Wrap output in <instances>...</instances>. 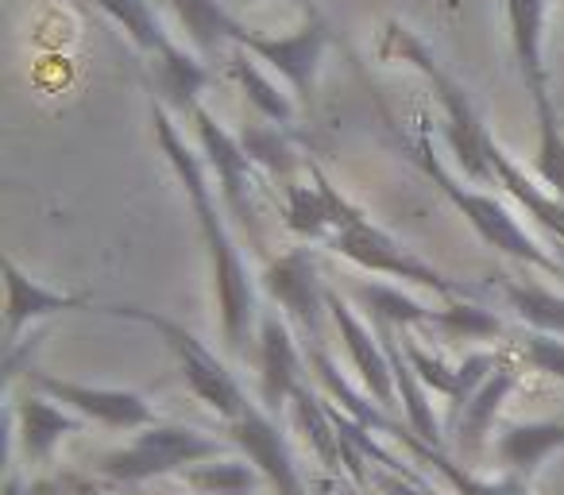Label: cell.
Segmentation results:
<instances>
[{
    "mask_svg": "<svg viewBox=\"0 0 564 495\" xmlns=\"http://www.w3.org/2000/svg\"><path fill=\"white\" fill-rule=\"evenodd\" d=\"M225 74L248 94V101L256 105L263 120H271V125H291L294 120V94H282V89L259 71L256 55L243 51L240 43H232V51L225 55Z\"/></svg>",
    "mask_w": 564,
    "mask_h": 495,
    "instance_id": "obj_21",
    "label": "cell"
},
{
    "mask_svg": "<svg viewBox=\"0 0 564 495\" xmlns=\"http://www.w3.org/2000/svg\"><path fill=\"white\" fill-rule=\"evenodd\" d=\"M236 140H240V148L248 151V159L259 171H267L271 179L294 182L291 174L299 166V151L291 148L286 136H279V128H271V120L267 125H243V132Z\"/></svg>",
    "mask_w": 564,
    "mask_h": 495,
    "instance_id": "obj_27",
    "label": "cell"
},
{
    "mask_svg": "<svg viewBox=\"0 0 564 495\" xmlns=\"http://www.w3.org/2000/svg\"><path fill=\"white\" fill-rule=\"evenodd\" d=\"M166 4L182 20L189 43L202 58H213L225 43H236V32L243 28L236 17H228L220 0H166Z\"/></svg>",
    "mask_w": 564,
    "mask_h": 495,
    "instance_id": "obj_22",
    "label": "cell"
},
{
    "mask_svg": "<svg viewBox=\"0 0 564 495\" xmlns=\"http://www.w3.org/2000/svg\"><path fill=\"white\" fill-rule=\"evenodd\" d=\"M259 372H263L259 402H263V410L279 415L286 399H294V391L302 387V353L294 345L291 322L274 310L259 314Z\"/></svg>",
    "mask_w": 564,
    "mask_h": 495,
    "instance_id": "obj_13",
    "label": "cell"
},
{
    "mask_svg": "<svg viewBox=\"0 0 564 495\" xmlns=\"http://www.w3.org/2000/svg\"><path fill=\"white\" fill-rule=\"evenodd\" d=\"M479 287H484V294H495L499 302H507L525 325H533V333L564 337V294L549 291V287L533 283V279H514L507 271H491Z\"/></svg>",
    "mask_w": 564,
    "mask_h": 495,
    "instance_id": "obj_16",
    "label": "cell"
},
{
    "mask_svg": "<svg viewBox=\"0 0 564 495\" xmlns=\"http://www.w3.org/2000/svg\"><path fill=\"white\" fill-rule=\"evenodd\" d=\"M236 43L243 51L259 58V63H271L274 71L286 78L291 94L299 101H306L314 94V82H317V66H322V55L329 47V24L317 9L306 12V24L299 28L294 35H263V32H251V28H240L236 32Z\"/></svg>",
    "mask_w": 564,
    "mask_h": 495,
    "instance_id": "obj_9",
    "label": "cell"
},
{
    "mask_svg": "<svg viewBox=\"0 0 564 495\" xmlns=\"http://www.w3.org/2000/svg\"><path fill=\"white\" fill-rule=\"evenodd\" d=\"M282 220L299 240H314V244H329L333 236V220H329V205H325L322 190L302 186V182H286V194H282Z\"/></svg>",
    "mask_w": 564,
    "mask_h": 495,
    "instance_id": "obj_25",
    "label": "cell"
},
{
    "mask_svg": "<svg viewBox=\"0 0 564 495\" xmlns=\"http://www.w3.org/2000/svg\"><path fill=\"white\" fill-rule=\"evenodd\" d=\"M109 314L112 318H132V322H143V325H151V330H159V337H163L166 345H171V353L178 356L182 376H186L189 391H194L205 407L217 410L225 422H236V418L248 410L251 399L240 387V379H236L232 372H228V364H220L217 356H213L209 348H205L202 341L186 330V325L171 322V318H163V314H151V310H140V306H112Z\"/></svg>",
    "mask_w": 564,
    "mask_h": 495,
    "instance_id": "obj_7",
    "label": "cell"
},
{
    "mask_svg": "<svg viewBox=\"0 0 564 495\" xmlns=\"http://www.w3.org/2000/svg\"><path fill=\"white\" fill-rule=\"evenodd\" d=\"M151 120H155V136L163 143V155L171 159L174 174L186 186L189 202H194L197 225H202L205 248L213 260V294H217L220 310V333H225L228 353H240V345L248 341V330L256 322V287L248 279V263H243L240 248H236L232 233L225 225V213L217 209V194L209 186V166L202 155L186 148L182 132L174 128L171 109L163 101L151 105Z\"/></svg>",
    "mask_w": 564,
    "mask_h": 495,
    "instance_id": "obj_1",
    "label": "cell"
},
{
    "mask_svg": "<svg viewBox=\"0 0 564 495\" xmlns=\"http://www.w3.org/2000/svg\"><path fill=\"white\" fill-rule=\"evenodd\" d=\"M117 24H124V32L132 35V43L148 55H159V47L166 43V28L159 24L151 0H97Z\"/></svg>",
    "mask_w": 564,
    "mask_h": 495,
    "instance_id": "obj_28",
    "label": "cell"
},
{
    "mask_svg": "<svg viewBox=\"0 0 564 495\" xmlns=\"http://www.w3.org/2000/svg\"><path fill=\"white\" fill-rule=\"evenodd\" d=\"M4 276H9V306H4V318H9V348L20 345L24 330L32 322H40V318L89 306V294H58V291H47V287L32 283V279L17 268V260H4Z\"/></svg>",
    "mask_w": 564,
    "mask_h": 495,
    "instance_id": "obj_18",
    "label": "cell"
},
{
    "mask_svg": "<svg viewBox=\"0 0 564 495\" xmlns=\"http://www.w3.org/2000/svg\"><path fill=\"white\" fill-rule=\"evenodd\" d=\"M545 17L549 0H507V20H510V40H514V55L522 66L525 89L533 97V112H538V155H533V171L564 202V128L556 117L553 94H549V66H545Z\"/></svg>",
    "mask_w": 564,
    "mask_h": 495,
    "instance_id": "obj_5",
    "label": "cell"
},
{
    "mask_svg": "<svg viewBox=\"0 0 564 495\" xmlns=\"http://www.w3.org/2000/svg\"><path fill=\"white\" fill-rule=\"evenodd\" d=\"M507 353H510V345L502 348L499 368H495L491 376L479 384V391L468 399V407H464L460 422H456V430H453L456 433V445H460L468 456L484 453V445H487V438H491L495 418H499L502 402H507V395L514 391L518 379H522V364H510Z\"/></svg>",
    "mask_w": 564,
    "mask_h": 495,
    "instance_id": "obj_15",
    "label": "cell"
},
{
    "mask_svg": "<svg viewBox=\"0 0 564 495\" xmlns=\"http://www.w3.org/2000/svg\"><path fill=\"white\" fill-rule=\"evenodd\" d=\"M325 302H329V318L337 322L340 341H345V348H348V356H352L356 372H360L364 387L376 395L379 407H394L399 387H394V372H391V361H387V353H383L379 333H371L337 291L325 294Z\"/></svg>",
    "mask_w": 564,
    "mask_h": 495,
    "instance_id": "obj_14",
    "label": "cell"
},
{
    "mask_svg": "<svg viewBox=\"0 0 564 495\" xmlns=\"http://www.w3.org/2000/svg\"><path fill=\"white\" fill-rule=\"evenodd\" d=\"M28 387L47 399L63 402V407L78 410L82 418L89 422H101L109 430H148L155 426V407H151L143 395L135 391H117V387H86V384H74V379H58L47 376L40 368H28Z\"/></svg>",
    "mask_w": 564,
    "mask_h": 495,
    "instance_id": "obj_10",
    "label": "cell"
},
{
    "mask_svg": "<svg viewBox=\"0 0 564 495\" xmlns=\"http://www.w3.org/2000/svg\"><path fill=\"white\" fill-rule=\"evenodd\" d=\"M402 148H410V155H414V163L422 166L425 174L433 179V186H441L448 197H453V205L464 213V217L471 220V228H476L479 236H484L491 248H499V252L514 256V260L530 263V268L545 271V276L561 279L564 283V263L561 256H549L545 248H541L538 240H533L530 233H525L522 225L514 220V213L507 209V205L499 202L495 194H487L479 182H460L453 174V166L445 163V159L433 151V136H430V112H417L414 117V140H402Z\"/></svg>",
    "mask_w": 564,
    "mask_h": 495,
    "instance_id": "obj_2",
    "label": "cell"
},
{
    "mask_svg": "<svg viewBox=\"0 0 564 495\" xmlns=\"http://www.w3.org/2000/svg\"><path fill=\"white\" fill-rule=\"evenodd\" d=\"M155 58H159V86L166 94V109L189 117L202 105V94L213 86V74L205 66V58L197 51L178 47L171 35H166V43L159 47Z\"/></svg>",
    "mask_w": 564,
    "mask_h": 495,
    "instance_id": "obj_19",
    "label": "cell"
},
{
    "mask_svg": "<svg viewBox=\"0 0 564 495\" xmlns=\"http://www.w3.org/2000/svg\"><path fill=\"white\" fill-rule=\"evenodd\" d=\"M514 353L522 356L525 368L556 376L564 384V337H549V333H530V337L514 341Z\"/></svg>",
    "mask_w": 564,
    "mask_h": 495,
    "instance_id": "obj_30",
    "label": "cell"
},
{
    "mask_svg": "<svg viewBox=\"0 0 564 495\" xmlns=\"http://www.w3.org/2000/svg\"><path fill=\"white\" fill-rule=\"evenodd\" d=\"M394 438L406 441V445L414 449L422 461H430L433 469H437L441 476H445L460 495H530V480H525V476H514V472H507L502 480H476V476H468V472L456 469V464L448 461V456L441 453L437 445H425V441L417 438L414 430H394Z\"/></svg>",
    "mask_w": 564,
    "mask_h": 495,
    "instance_id": "obj_24",
    "label": "cell"
},
{
    "mask_svg": "<svg viewBox=\"0 0 564 495\" xmlns=\"http://www.w3.org/2000/svg\"><path fill=\"white\" fill-rule=\"evenodd\" d=\"M487 159H491V171L499 179V186H507V194H514L518 202L530 209V217H538V225H545L549 233L556 236V244H564V202L553 194V190L538 186V182L525 179V171L491 140L487 148Z\"/></svg>",
    "mask_w": 564,
    "mask_h": 495,
    "instance_id": "obj_20",
    "label": "cell"
},
{
    "mask_svg": "<svg viewBox=\"0 0 564 495\" xmlns=\"http://www.w3.org/2000/svg\"><path fill=\"white\" fill-rule=\"evenodd\" d=\"M220 453H225V441L209 438L202 430H189V426H148V430L135 433L132 445L105 453L97 472H101L109 487H132L151 476H166L174 469L186 472L202 461H217Z\"/></svg>",
    "mask_w": 564,
    "mask_h": 495,
    "instance_id": "obj_6",
    "label": "cell"
},
{
    "mask_svg": "<svg viewBox=\"0 0 564 495\" xmlns=\"http://www.w3.org/2000/svg\"><path fill=\"white\" fill-rule=\"evenodd\" d=\"M263 291L282 306L286 322L299 325V333L310 341V348H325V287L317 279V263L310 248H294L282 252L279 260L267 263L263 271Z\"/></svg>",
    "mask_w": 564,
    "mask_h": 495,
    "instance_id": "obj_8",
    "label": "cell"
},
{
    "mask_svg": "<svg viewBox=\"0 0 564 495\" xmlns=\"http://www.w3.org/2000/svg\"><path fill=\"white\" fill-rule=\"evenodd\" d=\"M356 299L364 302L371 322H391V325H406V330H433L437 322V310H425L417 299L402 294L399 287L387 283H360L356 287Z\"/></svg>",
    "mask_w": 564,
    "mask_h": 495,
    "instance_id": "obj_26",
    "label": "cell"
},
{
    "mask_svg": "<svg viewBox=\"0 0 564 495\" xmlns=\"http://www.w3.org/2000/svg\"><path fill=\"white\" fill-rule=\"evenodd\" d=\"M310 174H314L317 190H322L325 205H329L333 236H329V244H325L329 252L345 256V260H352L356 268L376 271V276H394V279H410V283H417V287H430L433 294H441V299H448V302L484 299V287L448 283L441 271L425 268L417 256H410L406 248H399V244H394L379 225H371L348 197H340V190L325 179V171L317 163H310Z\"/></svg>",
    "mask_w": 564,
    "mask_h": 495,
    "instance_id": "obj_3",
    "label": "cell"
},
{
    "mask_svg": "<svg viewBox=\"0 0 564 495\" xmlns=\"http://www.w3.org/2000/svg\"><path fill=\"white\" fill-rule=\"evenodd\" d=\"M182 480L202 495H243L256 484V469L243 461H220V464L213 461V464H194V469H186Z\"/></svg>",
    "mask_w": 564,
    "mask_h": 495,
    "instance_id": "obj_29",
    "label": "cell"
},
{
    "mask_svg": "<svg viewBox=\"0 0 564 495\" xmlns=\"http://www.w3.org/2000/svg\"><path fill=\"white\" fill-rule=\"evenodd\" d=\"M561 445H564V422L510 426V430L499 438V461L507 472L530 480L533 472H538V464Z\"/></svg>",
    "mask_w": 564,
    "mask_h": 495,
    "instance_id": "obj_23",
    "label": "cell"
},
{
    "mask_svg": "<svg viewBox=\"0 0 564 495\" xmlns=\"http://www.w3.org/2000/svg\"><path fill=\"white\" fill-rule=\"evenodd\" d=\"M228 433H232L236 445L248 453V461L271 480L274 492L306 495V484H302V476H299V464H294L291 449H286V441H282L271 410H263V402H248V410H243L236 422H228Z\"/></svg>",
    "mask_w": 564,
    "mask_h": 495,
    "instance_id": "obj_12",
    "label": "cell"
},
{
    "mask_svg": "<svg viewBox=\"0 0 564 495\" xmlns=\"http://www.w3.org/2000/svg\"><path fill=\"white\" fill-rule=\"evenodd\" d=\"M189 120H194L197 140H202L205 166H209V174H217V182H220V197H225L228 213L240 217L243 225H256V213H251V166L256 163H251L248 151L240 148V140L228 136L225 128L213 120V112L205 109V105H197V109L189 112Z\"/></svg>",
    "mask_w": 564,
    "mask_h": 495,
    "instance_id": "obj_11",
    "label": "cell"
},
{
    "mask_svg": "<svg viewBox=\"0 0 564 495\" xmlns=\"http://www.w3.org/2000/svg\"><path fill=\"white\" fill-rule=\"evenodd\" d=\"M376 484L383 487L387 495H437L430 484H425V480H399L391 469H387V472H376Z\"/></svg>",
    "mask_w": 564,
    "mask_h": 495,
    "instance_id": "obj_31",
    "label": "cell"
},
{
    "mask_svg": "<svg viewBox=\"0 0 564 495\" xmlns=\"http://www.w3.org/2000/svg\"><path fill=\"white\" fill-rule=\"evenodd\" d=\"M82 426H86V418L66 415L63 407H55V399H47V395H40V391L17 399L20 445H24L32 464H47L58 441L70 438V433H82Z\"/></svg>",
    "mask_w": 564,
    "mask_h": 495,
    "instance_id": "obj_17",
    "label": "cell"
},
{
    "mask_svg": "<svg viewBox=\"0 0 564 495\" xmlns=\"http://www.w3.org/2000/svg\"><path fill=\"white\" fill-rule=\"evenodd\" d=\"M376 55L414 63L417 71L425 74V82H430L433 94H437V101H441V112H445V140H448V151L456 155V163H460L464 174H468L471 182H479V186H499V179H495V171H491V159H487L491 132H487V125L479 120L476 105H471V97L464 94V86L437 63V58H433V51L425 47L410 28H402L399 20H391L383 40H379Z\"/></svg>",
    "mask_w": 564,
    "mask_h": 495,
    "instance_id": "obj_4",
    "label": "cell"
}]
</instances>
